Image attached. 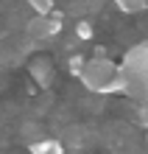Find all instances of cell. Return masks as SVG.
Masks as SVG:
<instances>
[{
	"label": "cell",
	"mask_w": 148,
	"mask_h": 154,
	"mask_svg": "<svg viewBox=\"0 0 148 154\" xmlns=\"http://www.w3.org/2000/svg\"><path fill=\"white\" fill-rule=\"evenodd\" d=\"M81 84L92 93L101 95H112V93H126V76L123 65H115L112 59H106L104 53L87 59L84 73H81Z\"/></svg>",
	"instance_id": "cell-1"
},
{
	"label": "cell",
	"mask_w": 148,
	"mask_h": 154,
	"mask_svg": "<svg viewBox=\"0 0 148 154\" xmlns=\"http://www.w3.org/2000/svg\"><path fill=\"white\" fill-rule=\"evenodd\" d=\"M120 65L126 76V95L134 98L137 106L148 104V45H134Z\"/></svg>",
	"instance_id": "cell-2"
},
{
	"label": "cell",
	"mask_w": 148,
	"mask_h": 154,
	"mask_svg": "<svg viewBox=\"0 0 148 154\" xmlns=\"http://www.w3.org/2000/svg\"><path fill=\"white\" fill-rule=\"evenodd\" d=\"M62 31V14H36L25 23V34L31 39H53Z\"/></svg>",
	"instance_id": "cell-3"
},
{
	"label": "cell",
	"mask_w": 148,
	"mask_h": 154,
	"mask_svg": "<svg viewBox=\"0 0 148 154\" xmlns=\"http://www.w3.org/2000/svg\"><path fill=\"white\" fill-rule=\"evenodd\" d=\"M31 76L36 79L39 87H48L50 81H53V65H50L48 59H36L34 65H31Z\"/></svg>",
	"instance_id": "cell-4"
},
{
	"label": "cell",
	"mask_w": 148,
	"mask_h": 154,
	"mask_svg": "<svg viewBox=\"0 0 148 154\" xmlns=\"http://www.w3.org/2000/svg\"><path fill=\"white\" fill-rule=\"evenodd\" d=\"M34 154H62L64 151V146L59 140H53V137H45V140H36V143H31L28 146Z\"/></svg>",
	"instance_id": "cell-5"
},
{
	"label": "cell",
	"mask_w": 148,
	"mask_h": 154,
	"mask_svg": "<svg viewBox=\"0 0 148 154\" xmlns=\"http://www.w3.org/2000/svg\"><path fill=\"white\" fill-rule=\"evenodd\" d=\"M115 6L123 14H140V11L148 8V0H115Z\"/></svg>",
	"instance_id": "cell-6"
},
{
	"label": "cell",
	"mask_w": 148,
	"mask_h": 154,
	"mask_svg": "<svg viewBox=\"0 0 148 154\" xmlns=\"http://www.w3.org/2000/svg\"><path fill=\"white\" fill-rule=\"evenodd\" d=\"M84 65H87V56H81V53H73V56L67 59V70L73 79H81V73H84Z\"/></svg>",
	"instance_id": "cell-7"
},
{
	"label": "cell",
	"mask_w": 148,
	"mask_h": 154,
	"mask_svg": "<svg viewBox=\"0 0 148 154\" xmlns=\"http://www.w3.org/2000/svg\"><path fill=\"white\" fill-rule=\"evenodd\" d=\"M28 6L36 14H50L53 11V0H28Z\"/></svg>",
	"instance_id": "cell-8"
},
{
	"label": "cell",
	"mask_w": 148,
	"mask_h": 154,
	"mask_svg": "<svg viewBox=\"0 0 148 154\" xmlns=\"http://www.w3.org/2000/svg\"><path fill=\"white\" fill-rule=\"evenodd\" d=\"M76 37H78L81 42H87V39H92V25H89L87 20H81V23L76 25Z\"/></svg>",
	"instance_id": "cell-9"
},
{
	"label": "cell",
	"mask_w": 148,
	"mask_h": 154,
	"mask_svg": "<svg viewBox=\"0 0 148 154\" xmlns=\"http://www.w3.org/2000/svg\"><path fill=\"white\" fill-rule=\"evenodd\" d=\"M137 121H140V126L148 129V104H140V106H137Z\"/></svg>",
	"instance_id": "cell-10"
}]
</instances>
